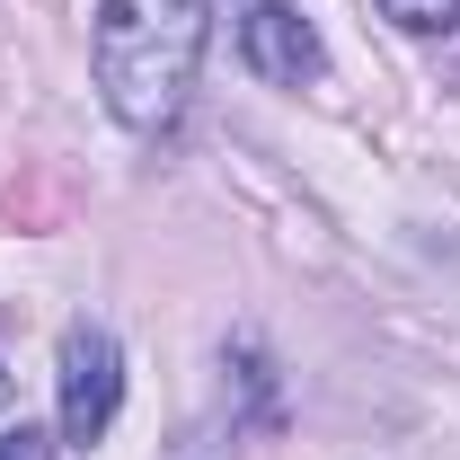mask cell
Masks as SVG:
<instances>
[{
    "label": "cell",
    "mask_w": 460,
    "mask_h": 460,
    "mask_svg": "<svg viewBox=\"0 0 460 460\" xmlns=\"http://www.w3.org/2000/svg\"><path fill=\"white\" fill-rule=\"evenodd\" d=\"M204 36H213V0H98L89 62H98V89H107L115 124L169 133L186 115Z\"/></svg>",
    "instance_id": "1"
},
{
    "label": "cell",
    "mask_w": 460,
    "mask_h": 460,
    "mask_svg": "<svg viewBox=\"0 0 460 460\" xmlns=\"http://www.w3.org/2000/svg\"><path fill=\"white\" fill-rule=\"evenodd\" d=\"M54 390H62V443H71V452H98L107 425H115V407H124V354H115L107 328H89V319L62 328Z\"/></svg>",
    "instance_id": "2"
},
{
    "label": "cell",
    "mask_w": 460,
    "mask_h": 460,
    "mask_svg": "<svg viewBox=\"0 0 460 460\" xmlns=\"http://www.w3.org/2000/svg\"><path fill=\"white\" fill-rule=\"evenodd\" d=\"M239 54H248L257 80H284V89H301V80H319V71H328L319 27H310L292 0H248V18H239Z\"/></svg>",
    "instance_id": "3"
},
{
    "label": "cell",
    "mask_w": 460,
    "mask_h": 460,
    "mask_svg": "<svg viewBox=\"0 0 460 460\" xmlns=\"http://www.w3.org/2000/svg\"><path fill=\"white\" fill-rule=\"evenodd\" d=\"M230 443H239V425H186L160 460H230Z\"/></svg>",
    "instance_id": "4"
},
{
    "label": "cell",
    "mask_w": 460,
    "mask_h": 460,
    "mask_svg": "<svg viewBox=\"0 0 460 460\" xmlns=\"http://www.w3.org/2000/svg\"><path fill=\"white\" fill-rule=\"evenodd\" d=\"M399 27H416V36H443V27H460V0H381Z\"/></svg>",
    "instance_id": "5"
},
{
    "label": "cell",
    "mask_w": 460,
    "mask_h": 460,
    "mask_svg": "<svg viewBox=\"0 0 460 460\" xmlns=\"http://www.w3.org/2000/svg\"><path fill=\"white\" fill-rule=\"evenodd\" d=\"M54 443L62 434H45V425H9L0 434V460H54Z\"/></svg>",
    "instance_id": "6"
},
{
    "label": "cell",
    "mask_w": 460,
    "mask_h": 460,
    "mask_svg": "<svg viewBox=\"0 0 460 460\" xmlns=\"http://www.w3.org/2000/svg\"><path fill=\"white\" fill-rule=\"evenodd\" d=\"M0 390H9V381H0Z\"/></svg>",
    "instance_id": "7"
}]
</instances>
